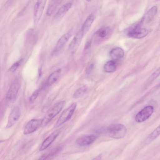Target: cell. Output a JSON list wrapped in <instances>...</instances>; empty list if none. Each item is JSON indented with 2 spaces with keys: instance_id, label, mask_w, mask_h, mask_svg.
<instances>
[{
  "instance_id": "cell-1",
  "label": "cell",
  "mask_w": 160,
  "mask_h": 160,
  "mask_svg": "<svg viewBox=\"0 0 160 160\" xmlns=\"http://www.w3.org/2000/svg\"><path fill=\"white\" fill-rule=\"evenodd\" d=\"M144 20V18L143 17L139 21L129 27L127 31V35L136 39H141L146 37L149 32L147 29L141 28Z\"/></svg>"
},
{
  "instance_id": "cell-2",
  "label": "cell",
  "mask_w": 160,
  "mask_h": 160,
  "mask_svg": "<svg viewBox=\"0 0 160 160\" xmlns=\"http://www.w3.org/2000/svg\"><path fill=\"white\" fill-rule=\"evenodd\" d=\"M109 136L115 139L123 138L127 132V129L123 125L120 123H113L110 125L107 128Z\"/></svg>"
},
{
  "instance_id": "cell-3",
  "label": "cell",
  "mask_w": 160,
  "mask_h": 160,
  "mask_svg": "<svg viewBox=\"0 0 160 160\" xmlns=\"http://www.w3.org/2000/svg\"><path fill=\"white\" fill-rule=\"evenodd\" d=\"M65 102L62 101L56 103L47 112L42 119V126H43L48 123L62 110Z\"/></svg>"
},
{
  "instance_id": "cell-4",
  "label": "cell",
  "mask_w": 160,
  "mask_h": 160,
  "mask_svg": "<svg viewBox=\"0 0 160 160\" xmlns=\"http://www.w3.org/2000/svg\"><path fill=\"white\" fill-rule=\"evenodd\" d=\"M76 106V103H73L63 111L55 124L54 127H58L68 120L73 114Z\"/></svg>"
},
{
  "instance_id": "cell-5",
  "label": "cell",
  "mask_w": 160,
  "mask_h": 160,
  "mask_svg": "<svg viewBox=\"0 0 160 160\" xmlns=\"http://www.w3.org/2000/svg\"><path fill=\"white\" fill-rule=\"evenodd\" d=\"M47 0H37L35 4L33 12L34 21L37 24L43 13Z\"/></svg>"
},
{
  "instance_id": "cell-6",
  "label": "cell",
  "mask_w": 160,
  "mask_h": 160,
  "mask_svg": "<svg viewBox=\"0 0 160 160\" xmlns=\"http://www.w3.org/2000/svg\"><path fill=\"white\" fill-rule=\"evenodd\" d=\"M153 107L151 105L147 106L139 111L136 115L135 120L138 122H141L148 119L152 114Z\"/></svg>"
},
{
  "instance_id": "cell-7",
  "label": "cell",
  "mask_w": 160,
  "mask_h": 160,
  "mask_svg": "<svg viewBox=\"0 0 160 160\" xmlns=\"http://www.w3.org/2000/svg\"><path fill=\"white\" fill-rule=\"evenodd\" d=\"M20 87V84L18 79H15L12 83L8 92L6 99L8 102L14 100L18 94Z\"/></svg>"
},
{
  "instance_id": "cell-8",
  "label": "cell",
  "mask_w": 160,
  "mask_h": 160,
  "mask_svg": "<svg viewBox=\"0 0 160 160\" xmlns=\"http://www.w3.org/2000/svg\"><path fill=\"white\" fill-rule=\"evenodd\" d=\"M112 32L111 28L109 27H104L102 28L94 34L93 38L96 42H99L102 41L110 35Z\"/></svg>"
},
{
  "instance_id": "cell-9",
  "label": "cell",
  "mask_w": 160,
  "mask_h": 160,
  "mask_svg": "<svg viewBox=\"0 0 160 160\" xmlns=\"http://www.w3.org/2000/svg\"><path fill=\"white\" fill-rule=\"evenodd\" d=\"M42 119H34L30 120L26 124L23 131L25 135L31 133L35 132L42 125Z\"/></svg>"
},
{
  "instance_id": "cell-10",
  "label": "cell",
  "mask_w": 160,
  "mask_h": 160,
  "mask_svg": "<svg viewBox=\"0 0 160 160\" xmlns=\"http://www.w3.org/2000/svg\"><path fill=\"white\" fill-rule=\"evenodd\" d=\"M20 116V111L19 108L15 107L10 113L6 128H9L14 125L19 120Z\"/></svg>"
},
{
  "instance_id": "cell-11",
  "label": "cell",
  "mask_w": 160,
  "mask_h": 160,
  "mask_svg": "<svg viewBox=\"0 0 160 160\" xmlns=\"http://www.w3.org/2000/svg\"><path fill=\"white\" fill-rule=\"evenodd\" d=\"M97 139L94 135H83L78 138L76 140L77 144L81 146H86L93 143Z\"/></svg>"
},
{
  "instance_id": "cell-12",
  "label": "cell",
  "mask_w": 160,
  "mask_h": 160,
  "mask_svg": "<svg viewBox=\"0 0 160 160\" xmlns=\"http://www.w3.org/2000/svg\"><path fill=\"white\" fill-rule=\"evenodd\" d=\"M59 132V130H56L51 133L44 141L40 147V150H43L48 148L58 136Z\"/></svg>"
},
{
  "instance_id": "cell-13",
  "label": "cell",
  "mask_w": 160,
  "mask_h": 160,
  "mask_svg": "<svg viewBox=\"0 0 160 160\" xmlns=\"http://www.w3.org/2000/svg\"><path fill=\"white\" fill-rule=\"evenodd\" d=\"M84 35L83 31L80 29L71 41L69 46V49L71 50H76L79 46Z\"/></svg>"
},
{
  "instance_id": "cell-14",
  "label": "cell",
  "mask_w": 160,
  "mask_h": 160,
  "mask_svg": "<svg viewBox=\"0 0 160 160\" xmlns=\"http://www.w3.org/2000/svg\"><path fill=\"white\" fill-rule=\"evenodd\" d=\"M95 18V16L92 13L87 18L83 23L81 29L85 35L88 31Z\"/></svg>"
},
{
  "instance_id": "cell-15",
  "label": "cell",
  "mask_w": 160,
  "mask_h": 160,
  "mask_svg": "<svg viewBox=\"0 0 160 160\" xmlns=\"http://www.w3.org/2000/svg\"><path fill=\"white\" fill-rule=\"evenodd\" d=\"M71 35V32L70 31L63 35L58 41L55 50L58 51L61 49L67 42Z\"/></svg>"
},
{
  "instance_id": "cell-16",
  "label": "cell",
  "mask_w": 160,
  "mask_h": 160,
  "mask_svg": "<svg viewBox=\"0 0 160 160\" xmlns=\"http://www.w3.org/2000/svg\"><path fill=\"white\" fill-rule=\"evenodd\" d=\"M111 58L114 60L122 58L124 56L123 50L120 48H116L112 49L110 52Z\"/></svg>"
},
{
  "instance_id": "cell-17",
  "label": "cell",
  "mask_w": 160,
  "mask_h": 160,
  "mask_svg": "<svg viewBox=\"0 0 160 160\" xmlns=\"http://www.w3.org/2000/svg\"><path fill=\"white\" fill-rule=\"evenodd\" d=\"M61 72V69H59L51 74L48 78L46 83V85L49 86L54 83L58 79Z\"/></svg>"
},
{
  "instance_id": "cell-18",
  "label": "cell",
  "mask_w": 160,
  "mask_h": 160,
  "mask_svg": "<svg viewBox=\"0 0 160 160\" xmlns=\"http://www.w3.org/2000/svg\"><path fill=\"white\" fill-rule=\"evenodd\" d=\"M72 5V4L69 2L62 6L56 13L55 17L57 18L62 17L70 9Z\"/></svg>"
},
{
  "instance_id": "cell-19",
  "label": "cell",
  "mask_w": 160,
  "mask_h": 160,
  "mask_svg": "<svg viewBox=\"0 0 160 160\" xmlns=\"http://www.w3.org/2000/svg\"><path fill=\"white\" fill-rule=\"evenodd\" d=\"M117 64L116 61L110 60L107 62L104 65V71L108 73H111L114 72L116 69Z\"/></svg>"
},
{
  "instance_id": "cell-20",
  "label": "cell",
  "mask_w": 160,
  "mask_h": 160,
  "mask_svg": "<svg viewBox=\"0 0 160 160\" xmlns=\"http://www.w3.org/2000/svg\"><path fill=\"white\" fill-rule=\"evenodd\" d=\"M158 11L157 6H154L150 8L148 11L144 18L147 22H150L155 16Z\"/></svg>"
},
{
  "instance_id": "cell-21",
  "label": "cell",
  "mask_w": 160,
  "mask_h": 160,
  "mask_svg": "<svg viewBox=\"0 0 160 160\" xmlns=\"http://www.w3.org/2000/svg\"><path fill=\"white\" fill-rule=\"evenodd\" d=\"M62 148L61 146L57 147L56 148L52 150L49 152L48 153H46L42 156L40 159H50L58 152H59Z\"/></svg>"
},
{
  "instance_id": "cell-22",
  "label": "cell",
  "mask_w": 160,
  "mask_h": 160,
  "mask_svg": "<svg viewBox=\"0 0 160 160\" xmlns=\"http://www.w3.org/2000/svg\"><path fill=\"white\" fill-rule=\"evenodd\" d=\"M61 0H53L49 5L47 10V14L51 15L55 11L60 2Z\"/></svg>"
},
{
  "instance_id": "cell-23",
  "label": "cell",
  "mask_w": 160,
  "mask_h": 160,
  "mask_svg": "<svg viewBox=\"0 0 160 160\" xmlns=\"http://www.w3.org/2000/svg\"><path fill=\"white\" fill-rule=\"evenodd\" d=\"M88 87L84 85L78 88L73 95V98L75 99H78L81 97L86 92Z\"/></svg>"
},
{
  "instance_id": "cell-24",
  "label": "cell",
  "mask_w": 160,
  "mask_h": 160,
  "mask_svg": "<svg viewBox=\"0 0 160 160\" xmlns=\"http://www.w3.org/2000/svg\"><path fill=\"white\" fill-rule=\"evenodd\" d=\"M160 75V67L157 68L147 79L146 84H149L152 82L158 77Z\"/></svg>"
},
{
  "instance_id": "cell-25",
  "label": "cell",
  "mask_w": 160,
  "mask_h": 160,
  "mask_svg": "<svg viewBox=\"0 0 160 160\" xmlns=\"http://www.w3.org/2000/svg\"><path fill=\"white\" fill-rule=\"evenodd\" d=\"M160 135V125L155 129L148 136L150 140H153Z\"/></svg>"
},
{
  "instance_id": "cell-26",
  "label": "cell",
  "mask_w": 160,
  "mask_h": 160,
  "mask_svg": "<svg viewBox=\"0 0 160 160\" xmlns=\"http://www.w3.org/2000/svg\"><path fill=\"white\" fill-rule=\"evenodd\" d=\"M39 92V90L35 91L30 97L29 99V102L30 104H32L35 101L38 97Z\"/></svg>"
},
{
  "instance_id": "cell-27",
  "label": "cell",
  "mask_w": 160,
  "mask_h": 160,
  "mask_svg": "<svg viewBox=\"0 0 160 160\" xmlns=\"http://www.w3.org/2000/svg\"><path fill=\"white\" fill-rule=\"evenodd\" d=\"M22 60L21 59L14 63L10 68L9 71L12 72H15L20 66Z\"/></svg>"
},
{
  "instance_id": "cell-28",
  "label": "cell",
  "mask_w": 160,
  "mask_h": 160,
  "mask_svg": "<svg viewBox=\"0 0 160 160\" xmlns=\"http://www.w3.org/2000/svg\"><path fill=\"white\" fill-rule=\"evenodd\" d=\"M94 67V64L91 63L89 64L86 69V73L89 74L92 71Z\"/></svg>"
},
{
  "instance_id": "cell-29",
  "label": "cell",
  "mask_w": 160,
  "mask_h": 160,
  "mask_svg": "<svg viewBox=\"0 0 160 160\" xmlns=\"http://www.w3.org/2000/svg\"><path fill=\"white\" fill-rule=\"evenodd\" d=\"M91 45V41L89 40L86 43L85 47V49L87 50L90 47Z\"/></svg>"
},
{
  "instance_id": "cell-30",
  "label": "cell",
  "mask_w": 160,
  "mask_h": 160,
  "mask_svg": "<svg viewBox=\"0 0 160 160\" xmlns=\"http://www.w3.org/2000/svg\"><path fill=\"white\" fill-rule=\"evenodd\" d=\"M87 1H91V0H87Z\"/></svg>"
}]
</instances>
